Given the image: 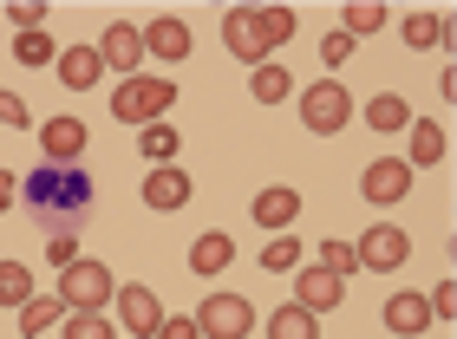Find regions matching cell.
Masks as SVG:
<instances>
[{
  "instance_id": "cell-1",
  "label": "cell",
  "mask_w": 457,
  "mask_h": 339,
  "mask_svg": "<svg viewBox=\"0 0 457 339\" xmlns=\"http://www.w3.org/2000/svg\"><path fill=\"white\" fill-rule=\"evenodd\" d=\"M92 177L86 170H53V163H39L27 183H20V209L33 216V228L46 242H59V236H79V222L92 216Z\"/></svg>"
},
{
  "instance_id": "cell-2",
  "label": "cell",
  "mask_w": 457,
  "mask_h": 339,
  "mask_svg": "<svg viewBox=\"0 0 457 339\" xmlns=\"http://www.w3.org/2000/svg\"><path fill=\"white\" fill-rule=\"evenodd\" d=\"M170 104H177V85L170 79H124V85H112V118L118 124H157V118H170Z\"/></svg>"
},
{
  "instance_id": "cell-3",
  "label": "cell",
  "mask_w": 457,
  "mask_h": 339,
  "mask_svg": "<svg viewBox=\"0 0 457 339\" xmlns=\"http://www.w3.org/2000/svg\"><path fill=\"white\" fill-rule=\"evenodd\" d=\"M59 301H66V313H105V301H118V281L105 261H86L79 254L72 268H59Z\"/></svg>"
},
{
  "instance_id": "cell-4",
  "label": "cell",
  "mask_w": 457,
  "mask_h": 339,
  "mask_svg": "<svg viewBox=\"0 0 457 339\" xmlns=\"http://www.w3.org/2000/svg\"><path fill=\"white\" fill-rule=\"evenodd\" d=\"M301 124H307L314 137L346 131V124H353V92H346L340 79H314V85L301 92Z\"/></svg>"
},
{
  "instance_id": "cell-5",
  "label": "cell",
  "mask_w": 457,
  "mask_h": 339,
  "mask_svg": "<svg viewBox=\"0 0 457 339\" xmlns=\"http://www.w3.org/2000/svg\"><path fill=\"white\" fill-rule=\"evenodd\" d=\"M190 320H196L203 339H248V333H255V307H248L242 294H210Z\"/></svg>"
},
{
  "instance_id": "cell-6",
  "label": "cell",
  "mask_w": 457,
  "mask_h": 339,
  "mask_svg": "<svg viewBox=\"0 0 457 339\" xmlns=\"http://www.w3.org/2000/svg\"><path fill=\"white\" fill-rule=\"evenodd\" d=\"M360 196L379 203V209L405 203V196H411V163H405V157H372V163L360 170Z\"/></svg>"
},
{
  "instance_id": "cell-7",
  "label": "cell",
  "mask_w": 457,
  "mask_h": 339,
  "mask_svg": "<svg viewBox=\"0 0 457 339\" xmlns=\"http://www.w3.org/2000/svg\"><path fill=\"white\" fill-rule=\"evenodd\" d=\"M353 248H360V268L366 274H392V268H405L411 236H405V228H392V222H379V228H366Z\"/></svg>"
},
{
  "instance_id": "cell-8",
  "label": "cell",
  "mask_w": 457,
  "mask_h": 339,
  "mask_svg": "<svg viewBox=\"0 0 457 339\" xmlns=\"http://www.w3.org/2000/svg\"><path fill=\"white\" fill-rule=\"evenodd\" d=\"M222 46L236 53V59H248V66H268V39H262V20H255V7H228L222 13Z\"/></svg>"
},
{
  "instance_id": "cell-9",
  "label": "cell",
  "mask_w": 457,
  "mask_h": 339,
  "mask_svg": "<svg viewBox=\"0 0 457 339\" xmlns=\"http://www.w3.org/2000/svg\"><path fill=\"white\" fill-rule=\"evenodd\" d=\"M340 301H346V281H340V274H327V268H314V261L295 268V307H307V313H334Z\"/></svg>"
},
{
  "instance_id": "cell-10",
  "label": "cell",
  "mask_w": 457,
  "mask_h": 339,
  "mask_svg": "<svg viewBox=\"0 0 457 339\" xmlns=\"http://www.w3.org/2000/svg\"><path fill=\"white\" fill-rule=\"evenodd\" d=\"M98 59H105V72L137 79V66H144V27H131V20H112L105 39H98Z\"/></svg>"
},
{
  "instance_id": "cell-11",
  "label": "cell",
  "mask_w": 457,
  "mask_h": 339,
  "mask_svg": "<svg viewBox=\"0 0 457 339\" xmlns=\"http://www.w3.org/2000/svg\"><path fill=\"white\" fill-rule=\"evenodd\" d=\"M39 144H46V163L53 170H79V157H86V124H79V118H46V124H39Z\"/></svg>"
},
{
  "instance_id": "cell-12",
  "label": "cell",
  "mask_w": 457,
  "mask_h": 339,
  "mask_svg": "<svg viewBox=\"0 0 457 339\" xmlns=\"http://www.w3.org/2000/svg\"><path fill=\"white\" fill-rule=\"evenodd\" d=\"M118 320L131 339H151L163 327V301H157V287H118Z\"/></svg>"
},
{
  "instance_id": "cell-13",
  "label": "cell",
  "mask_w": 457,
  "mask_h": 339,
  "mask_svg": "<svg viewBox=\"0 0 457 339\" xmlns=\"http://www.w3.org/2000/svg\"><path fill=\"white\" fill-rule=\"evenodd\" d=\"M248 216H255V228H268V236H287V228H295V216H301V189H287V183L262 189V196L248 203Z\"/></svg>"
},
{
  "instance_id": "cell-14",
  "label": "cell",
  "mask_w": 457,
  "mask_h": 339,
  "mask_svg": "<svg viewBox=\"0 0 457 339\" xmlns=\"http://www.w3.org/2000/svg\"><path fill=\"white\" fill-rule=\"evenodd\" d=\"M445 151H451V131H445V124H431V118H411V124H405V163H411V177L431 170V163H445Z\"/></svg>"
},
{
  "instance_id": "cell-15",
  "label": "cell",
  "mask_w": 457,
  "mask_h": 339,
  "mask_svg": "<svg viewBox=\"0 0 457 339\" xmlns=\"http://www.w3.org/2000/svg\"><path fill=\"white\" fill-rule=\"evenodd\" d=\"M53 72L66 92H92V85H105V59H98V46H59Z\"/></svg>"
},
{
  "instance_id": "cell-16",
  "label": "cell",
  "mask_w": 457,
  "mask_h": 339,
  "mask_svg": "<svg viewBox=\"0 0 457 339\" xmlns=\"http://www.w3.org/2000/svg\"><path fill=\"white\" fill-rule=\"evenodd\" d=\"M431 327V301L419 287H405V294H392L386 301V333H399V339H419Z\"/></svg>"
},
{
  "instance_id": "cell-17",
  "label": "cell",
  "mask_w": 457,
  "mask_h": 339,
  "mask_svg": "<svg viewBox=\"0 0 457 339\" xmlns=\"http://www.w3.org/2000/svg\"><path fill=\"white\" fill-rule=\"evenodd\" d=\"M144 203H151L157 216H170V209H183V203H190V177H183L177 163H157L151 177H144Z\"/></svg>"
},
{
  "instance_id": "cell-18",
  "label": "cell",
  "mask_w": 457,
  "mask_h": 339,
  "mask_svg": "<svg viewBox=\"0 0 457 339\" xmlns=\"http://www.w3.org/2000/svg\"><path fill=\"white\" fill-rule=\"evenodd\" d=\"M144 53H157V59H190V27H183L177 13H157L151 27H144Z\"/></svg>"
},
{
  "instance_id": "cell-19",
  "label": "cell",
  "mask_w": 457,
  "mask_h": 339,
  "mask_svg": "<svg viewBox=\"0 0 457 339\" xmlns=\"http://www.w3.org/2000/svg\"><path fill=\"white\" fill-rule=\"evenodd\" d=\"M228 261H236V242H228L222 228H203V236L190 242V274H203V281H210V274H222Z\"/></svg>"
},
{
  "instance_id": "cell-20",
  "label": "cell",
  "mask_w": 457,
  "mask_h": 339,
  "mask_svg": "<svg viewBox=\"0 0 457 339\" xmlns=\"http://www.w3.org/2000/svg\"><path fill=\"white\" fill-rule=\"evenodd\" d=\"M59 320H66V301H59V294H33V301L20 307V333L27 339H53Z\"/></svg>"
},
{
  "instance_id": "cell-21",
  "label": "cell",
  "mask_w": 457,
  "mask_h": 339,
  "mask_svg": "<svg viewBox=\"0 0 457 339\" xmlns=\"http://www.w3.org/2000/svg\"><path fill=\"white\" fill-rule=\"evenodd\" d=\"M268 339H320V313H307V307H275L268 313Z\"/></svg>"
},
{
  "instance_id": "cell-22",
  "label": "cell",
  "mask_w": 457,
  "mask_h": 339,
  "mask_svg": "<svg viewBox=\"0 0 457 339\" xmlns=\"http://www.w3.org/2000/svg\"><path fill=\"white\" fill-rule=\"evenodd\" d=\"M445 33H451V20H445V13H419V7H411V13H405V27H399V39H405L411 53L445 46Z\"/></svg>"
},
{
  "instance_id": "cell-23",
  "label": "cell",
  "mask_w": 457,
  "mask_h": 339,
  "mask_svg": "<svg viewBox=\"0 0 457 339\" xmlns=\"http://www.w3.org/2000/svg\"><path fill=\"white\" fill-rule=\"evenodd\" d=\"M366 124H372V131H386V137H399L411 124V104L399 92H379V98H366Z\"/></svg>"
},
{
  "instance_id": "cell-24",
  "label": "cell",
  "mask_w": 457,
  "mask_h": 339,
  "mask_svg": "<svg viewBox=\"0 0 457 339\" xmlns=\"http://www.w3.org/2000/svg\"><path fill=\"white\" fill-rule=\"evenodd\" d=\"M177 144H183V131H177L170 118H157V124H144V131H137V151L151 157V170L157 163H177Z\"/></svg>"
},
{
  "instance_id": "cell-25",
  "label": "cell",
  "mask_w": 457,
  "mask_h": 339,
  "mask_svg": "<svg viewBox=\"0 0 457 339\" xmlns=\"http://www.w3.org/2000/svg\"><path fill=\"white\" fill-rule=\"evenodd\" d=\"M33 301V268L27 261H0V307H27Z\"/></svg>"
},
{
  "instance_id": "cell-26",
  "label": "cell",
  "mask_w": 457,
  "mask_h": 339,
  "mask_svg": "<svg viewBox=\"0 0 457 339\" xmlns=\"http://www.w3.org/2000/svg\"><path fill=\"white\" fill-rule=\"evenodd\" d=\"M248 92H255V104H281L287 92H295V79H287V66H255V79H248Z\"/></svg>"
},
{
  "instance_id": "cell-27",
  "label": "cell",
  "mask_w": 457,
  "mask_h": 339,
  "mask_svg": "<svg viewBox=\"0 0 457 339\" xmlns=\"http://www.w3.org/2000/svg\"><path fill=\"white\" fill-rule=\"evenodd\" d=\"M386 27V7H379V0H353V7L340 13V33L346 39H360V33H379Z\"/></svg>"
},
{
  "instance_id": "cell-28",
  "label": "cell",
  "mask_w": 457,
  "mask_h": 339,
  "mask_svg": "<svg viewBox=\"0 0 457 339\" xmlns=\"http://www.w3.org/2000/svg\"><path fill=\"white\" fill-rule=\"evenodd\" d=\"M301 261H307V248H301L295 236H275V242L262 248V268H268V274H295Z\"/></svg>"
},
{
  "instance_id": "cell-29",
  "label": "cell",
  "mask_w": 457,
  "mask_h": 339,
  "mask_svg": "<svg viewBox=\"0 0 457 339\" xmlns=\"http://www.w3.org/2000/svg\"><path fill=\"white\" fill-rule=\"evenodd\" d=\"M314 268H327V274H340V281H346V274H360V248H353V242H320L314 248Z\"/></svg>"
},
{
  "instance_id": "cell-30",
  "label": "cell",
  "mask_w": 457,
  "mask_h": 339,
  "mask_svg": "<svg viewBox=\"0 0 457 339\" xmlns=\"http://www.w3.org/2000/svg\"><path fill=\"white\" fill-rule=\"evenodd\" d=\"M59 339H118V327L105 313H66V320H59Z\"/></svg>"
},
{
  "instance_id": "cell-31",
  "label": "cell",
  "mask_w": 457,
  "mask_h": 339,
  "mask_svg": "<svg viewBox=\"0 0 457 339\" xmlns=\"http://www.w3.org/2000/svg\"><path fill=\"white\" fill-rule=\"evenodd\" d=\"M255 20H262V39L268 46H287V39H295V7H255Z\"/></svg>"
},
{
  "instance_id": "cell-32",
  "label": "cell",
  "mask_w": 457,
  "mask_h": 339,
  "mask_svg": "<svg viewBox=\"0 0 457 339\" xmlns=\"http://www.w3.org/2000/svg\"><path fill=\"white\" fill-rule=\"evenodd\" d=\"M13 59H20V66H53L59 46H53V33H20L13 39Z\"/></svg>"
},
{
  "instance_id": "cell-33",
  "label": "cell",
  "mask_w": 457,
  "mask_h": 339,
  "mask_svg": "<svg viewBox=\"0 0 457 339\" xmlns=\"http://www.w3.org/2000/svg\"><path fill=\"white\" fill-rule=\"evenodd\" d=\"M353 53H360V39H346V33H327V39H320V59H327V66H346Z\"/></svg>"
},
{
  "instance_id": "cell-34",
  "label": "cell",
  "mask_w": 457,
  "mask_h": 339,
  "mask_svg": "<svg viewBox=\"0 0 457 339\" xmlns=\"http://www.w3.org/2000/svg\"><path fill=\"white\" fill-rule=\"evenodd\" d=\"M425 301H431V320H451V313H457V287H451V281H438V287L425 294Z\"/></svg>"
},
{
  "instance_id": "cell-35",
  "label": "cell",
  "mask_w": 457,
  "mask_h": 339,
  "mask_svg": "<svg viewBox=\"0 0 457 339\" xmlns=\"http://www.w3.org/2000/svg\"><path fill=\"white\" fill-rule=\"evenodd\" d=\"M151 339H203V333H196V320H183V313H163V327Z\"/></svg>"
},
{
  "instance_id": "cell-36",
  "label": "cell",
  "mask_w": 457,
  "mask_h": 339,
  "mask_svg": "<svg viewBox=\"0 0 457 339\" xmlns=\"http://www.w3.org/2000/svg\"><path fill=\"white\" fill-rule=\"evenodd\" d=\"M13 27H20V33H39V27H46V7H33V0H20V7H13Z\"/></svg>"
},
{
  "instance_id": "cell-37",
  "label": "cell",
  "mask_w": 457,
  "mask_h": 339,
  "mask_svg": "<svg viewBox=\"0 0 457 339\" xmlns=\"http://www.w3.org/2000/svg\"><path fill=\"white\" fill-rule=\"evenodd\" d=\"M0 124H13V131H20V124H27V104H20L13 92H0Z\"/></svg>"
},
{
  "instance_id": "cell-38",
  "label": "cell",
  "mask_w": 457,
  "mask_h": 339,
  "mask_svg": "<svg viewBox=\"0 0 457 339\" xmlns=\"http://www.w3.org/2000/svg\"><path fill=\"white\" fill-rule=\"evenodd\" d=\"M7 209H20V177H7V170H0V216H7Z\"/></svg>"
}]
</instances>
